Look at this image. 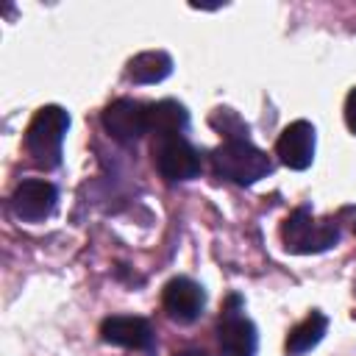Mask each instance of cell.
Instances as JSON below:
<instances>
[{"label":"cell","instance_id":"obj_5","mask_svg":"<svg viewBox=\"0 0 356 356\" xmlns=\"http://www.w3.org/2000/svg\"><path fill=\"white\" fill-rule=\"evenodd\" d=\"M217 339L225 356H256L259 334H256V325L242 314L239 295L228 298V306L222 309V317L217 325Z\"/></svg>","mask_w":356,"mask_h":356},{"label":"cell","instance_id":"obj_4","mask_svg":"<svg viewBox=\"0 0 356 356\" xmlns=\"http://www.w3.org/2000/svg\"><path fill=\"white\" fill-rule=\"evenodd\" d=\"M153 161H156V170L161 172V178H167V181H192L203 170L200 153L186 142L184 134L159 136L153 142Z\"/></svg>","mask_w":356,"mask_h":356},{"label":"cell","instance_id":"obj_3","mask_svg":"<svg viewBox=\"0 0 356 356\" xmlns=\"http://www.w3.org/2000/svg\"><path fill=\"white\" fill-rule=\"evenodd\" d=\"M284 248L289 253H323L339 242L337 220H314L309 209H295L281 228Z\"/></svg>","mask_w":356,"mask_h":356},{"label":"cell","instance_id":"obj_8","mask_svg":"<svg viewBox=\"0 0 356 356\" xmlns=\"http://www.w3.org/2000/svg\"><path fill=\"white\" fill-rule=\"evenodd\" d=\"M161 306L175 323H195L203 314L206 292L197 281H192L186 275H178V278H170L164 284Z\"/></svg>","mask_w":356,"mask_h":356},{"label":"cell","instance_id":"obj_1","mask_svg":"<svg viewBox=\"0 0 356 356\" xmlns=\"http://www.w3.org/2000/svg\"><path fill=\"white\" fill-rule=\"evenodd\" d=\"M211 167L220 178L234 181L239 186H250L273 172L270 156L248 139H225L211 153Z\"/></svg>","mask_w":356,"mask_h":356},{"label":"cell","instance_id":"obj_7","mask_svg":"<svg viewBox=\"0 0 356 356\" xmlns=\"http://www.w3.org/2000/svg\"><path fill=\"white\" fill-rule=\"evenodd\" d=\"M58 206V189L50 181L28 178L22 181L11 195V209L25 222H42L47 220Z\"/></svg>","mask_w":356,"mask_h":356},{"label":"cell","instance_id":"obj_12","mask_svg":"<svg viewBox=\"0 0 356 356\" xmlns=\"http://www.w3.org/2000/svg\"><path fill=\"white\" fill-rule=\"evenodd\" d=\"M172 72V58L164 50H147L128 61V78L134 83H159Z\"/></svg>","mask_w":356,"mask_h":356},{"label":"cell","instance_id":"obj_13","mask_svg":"<svg viewBox=\"0 0 356 356\" xmlns=\"http://www.w3.org/2000/svg\"><path fill=\"white\" fill-rule=\"evenodd\" d=\"M325 328H328V317L323 312H312L303 323H298L289 331V337H286V353L289 356H300V353L312 350L325 337Z\"/></svg>","mask_w":356,"mask_h":356},{"label":"cell","instance_id":"obj_2","mask_svg":"<svg viewBox=\"0 0 356 356\" xmlns=\"http://www.w3.org/2000/svg\"><path fill=\"white\" fill-rule=\"evenodd\" d=\"M67 131H70V114L61 106H42L25 131L28 156L44 170L58 167Z\"/></svg>","mask_w":356,"mask_h":356},{"label":"cell","instance_id":"obj_9","mask_svg":"<svg viewBox=\"0 0 356 356\" xmlns=\"http://www.w3.org/2000/svg\"><path fill=\"white\" fill-rule=\"evenodd\" d=\"M100 337L108 345L145 350V353L156 350V334H153V328H150V323L145 317H128V314L106 317L103 325H100Z\"/></svg>","mask_w":356,"mask_h":356},{"label":"cell","instance_id":"obj_10","mask_svg":"<svg viewBox=\"0 0 356 356\" xmlns=\"http://www.w3.org/2000/svg\"><path fill=\"white\" fill-rule=\"evenodd\" d=\"M314 145H317L314 125L306 120H295L281 131L275 142V153L289 170H306L314 161Z\"/></svg>","mask_w":356,"mask_h":356},{"label":"cell","instance_id":"obj_15","mask_svg":"<svg viewBox=\"0 0 356 356\" xmlns=\"http://www.w3.org/2000/svg\"><path fill=\"white\" fill-rule=\"evenodd\" d=\"M175 356H209L206 350H197V348H186V350H178Z\"/></svg>","mask_w":356,"mask_h":356},{"label":"cell","instance_id":"obj_14","mask_svg":"<svg viewBox=\"0 0 356 356\" xmlns=\"http://www.w3.org/2000/svg\"><path fill=\"white\" fill-rule=\"evenodd\" d=\"M345 122L356 134V89L348 92V100H345Z\"/></svg>","mask_w":356,"mask_h":356},{"label":"cell","instance_id":"obj_6","mask_svg":"<svg viewBox=\"0 0 356 356\" xmlns=\"http://www.w3.org/2000/svg\"><path fill=\"white\" fill-rule=\"evenodd\" d=\"M100 120H103L106 134L111 139H117L120 145H134L136 139H142L147 134V106H142L139 100H131V97H120V100L108 103Z\"/></svg>","mask_w":356,"mask_h":356},{"label":"cell","instance_id":"obj_11","mask_svg":"<svg viewBox=\"0 0 356 356\" xmlns=\"http://www.w3.org/2000/svg\"><path fill=\"white\" fill-rule=\"evenodd\" d=\"M189 125V111L178 100H159L147 106V134L159 136H175L184 134Z\"/></svg>","mask_w":356,"mask_h":356}]
</instances>
